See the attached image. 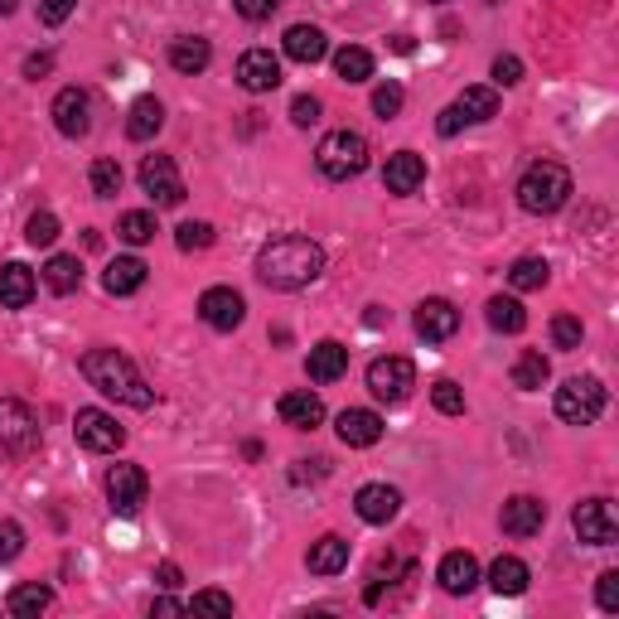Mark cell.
Wrapping results in <instances>:
<instances>
[{
	"label": "cell",
	"mask_w": 619,
	"mask_h": 619,
	"mask_svg": "<svg viewBox=\"0 0 619 619\" xmlns=\"http://www.w3.org/2000/svg\"><path fill=\"white\" fill-rule=\"evenodd\" d=\"M320 271H324V247L300 233L271 237L257 252V276L271 291H306V286L320 281Z\"/></svg>",
	"instance_id": "obj_1"
},
{
	"label": "cell",
	"mask_w": 619,
	"mask_h": 619,
	"mask_svg": "<svg viewBox=\"0 0 619 619\" xmlns=\"http://www.w3.org/2000/svg\"><path fill=\"white\" fill-rule=\"evenodd\" d=\"M78 368H83V378L102 392V398H112V402H122V406H136V412L155 406V388L141 378V368L131 363L126 353H116V349H87L83 359H78Z\"/></svg>",
	"instance_id": "obj_2"
},
{
	"label": "cell",
	"mask_w": 619,
	"mask_h": 619,
	"mask_svg": "<svg viewBox=\"0 0 619 619\" xmlns=\"http://www.w3.org/2000/svg\"><path fill=\"white\" fill-rule=\"evenodd\" d=\"M566 199H571V175H566V165L537 161V165L523 169V179H518V208L523 214H537V218L561 214Z\"/></svg>",
	"instance_id": "obj_3"
},
{
	"label": "cell",
	"mask_w": 619,
	"mask_h": 619,
	"mask_svg": "<svg viewBox=\"0 0 619 619\" xmlns=\"http://www.w3.org/2000/svg\"><path fill=\"white\" fill-rule=\"evenodd\" d=\"M314 169L334 184L359 179L368 169V141L359 136V131H329L320 146H314Z\"/></svg>",
	"instance_id": "obj_4"
},
{
	"label": "cell",
	"mask_w": 619,
	"mask_h": 619,
	"mask_svg": "<svg viewBox=\"0 0 619 619\" xmlns=\"http://www.w3.org/2000/svg\"><path fill=\"white\" fill-rule=\"evenodd\" d=\"M39 451V416L20 398H0V455L24 460Z\"/></svg>",
	"instance_id": "obj_5"
},
{
	"label": "cell",
	"mask_w": 619,
	"mask_h": 619,
	"mask_svg": "<svg viewBox=\"0 0 619 619\" xmlns=\"http://www.w3.org/2000/svg\"><path fill=\"white\" fill-rule=\"evenodd\" d=\"M600 412H605L600 378H566L557 388V416L566 426H590V421H600Z\"/></svg>",
	"instance_id": "obj_6"
},
{
	"label": "cell",
	"mask_w": 619,
	"mask_h": 619,
	"mask_svg": "<svg viewBox=\"0 0 619 619\" xmlns=\"http://www.w3.org/2000/svg\"><path fill=\"white\" fill-rule=\"evenodd\" d=\"M412 388H416V368H412V359H398V353H388V359H373V363H368V392H373L378 402L402 406L406 398H412Z\"/></svg>",
	"instance_id": "obj_7"
},
{
	"label": "cell",
	"mask_w": 619,
	"mask_h": 619,
	"mask_svg": "<svg viewBox=\"0 0 619 619\" xmlns=\"http://www.w3.org/2000/svg\"><path fill=\"white\" fill-rule=\"evenodd\" d=\"M494 116H498V92H494V87H465V92H460V97L451 102V107L441 112L436 131H441V136H455L460 126L494 122Z\"/></svg>",
	"instance_id": "obj_8"
},
{
	"label": "cell",
	"mask_w": 619,
	"mask_h": 619,
	"mask_svg": "<svg viewBox=\"0 0 619 619\" xmlns=\"http://www.w3.org/2000/svg\"><path fill=\"white\" fill-rule=\"evenodd\" d=\"M571 528H576V537H581V543H590V547H615V543H619V518H615V504H610V498H586V504H576Z\"/></svg>",
	"instance_id": "obj_9"
},
{
	"label": "cell",
	"mask_w": 619,
	"mask_h": 619,
	"mask_svg": "<svg viewBox=\"0 0 619 619\" xmlns=\"http://www.w3.org/2000/svg\"><path fill=\"white\" fill-rule=\"evenodd\" d=\"M73 436H78V445H83V451L107 455V451H116V445L126 441V431L116 426V416L97 412V406H83V412L73 416Z\"/></svg>",
	"instance_id": "obj_10"
},
{
	"label": "cell",
	"mask_w": 619,
	"mask_h": 619,
	"mask_svg": "<svg viewBox=\"0 0 619 619\" xmlns=\"http://www.w3.org/2000/svg\"><path fill=\"white\" fill-rule=\"evenodd\" d=\"M151 494V479L141 465H112L107 474V498H112V513H122V518H136L141 504H146Z\"/></svg>",
	"instance_id": "obj_11"
},
{
	"label": "cell",
	"mask_w": 619,
	"mask_h": 619,
	"mask_svg": "<svg viewBox=\"0 0 619 619\" xmlns=\"http://www.w3.org/2000/svg\"><path fill=\"white\" fill-rule=\"evenodd\" d=\"M141 189H146L161 208L184 204V179H179V169H175L169 155H146V161H141Z\"/></svg>",
	"instance_id": "obj_12"
},
{
	"label": "cell",
	"mask_w": 619,
	"mask_h": 619,
	"mask_svg": "<svg viewBox=\"0 0 619 619\" xmlns=\"http://www.w3.org/2000/svg\"><path fill=\"white\" fill-rule=\"evenodd\" d=\"M199 314L208 329H218V334H233L237 324L247 320V300L233 291V286H214V291L199 296Z\"/></svg>",
	"instance_id": "obj_13"
},
{
	"label": "cell",
	"mask_w": 619,
	"mask_h": 619,
	"mask_svg": "<svg viewBox=\"0 0 619 619\" xmlns=\"http://www.w3.org/2000/svg\"><path fill=\"white\" fill-rule=\"evenodd\" d=\"M416 334L426 339V344H445V339L460 329V310L451 306V300H441V296H431V300H421L416 306Z\"/></svg>",
	"instance_id": "obj_14"
},
{
	"label": "cell",
	"mask_w": 619,
	"mask_h": 619,
	"mask_svg": "<svg viewBox=\"0 0 619 619\" xmlns=\"http://www.w3.org/2000/svg\"><path fill=\"white\" fill-rule=\"evenodd\" d=\"M237 83L247 92H276L281 87V59H276L271 49H247V54L237 59Z\"/></svg>",
	"instance_id": "obj_15"
},
{
	"label": "cell",
	"mask_w": 619,
	"mask_h": 619,
	"mask_svg": "<svg viewBox=\"0 0 619 619\" xmlns=\"http://www.w3.org/2000/svg\"><path fill=\"white\" fill-rule=\"evenodd\" d=\"M353 513H359L363 523H373V528H383L402 513V494L392 489V484H363L359 494H353Z\"/></svg>",
	"instance_id": "obj_16"
},
{
	"label": "cell",
	"mask_w": 619,
	"mask_h": 619,
	"mask_svg": "<svg viewBox=\"0 0 619 619\" xmlns=\"http://www.w3.org/2000/svg\"><path fill=\"white\" fill-rule=\"evenodd\" d=\"M54 126L69 141L87 136V126H92V97H87L83 87H63L59 97H54Z\"/></svg>",
	"instance_id": "obj_17"
},
{
	"label": "cell",
	"mask_w": 619,
	"mask_h": 619,
	"mask_svg": "<svg viewBox=\"0 0 619 619\" xmlns=\"http://www.w3.org/2000/svg\"><path fill=\"white\" fill-rule=\"evenodd\" d=\"M504 533L508 537H537L543 533V523H547V504L543 498H533V494H518V498H508L504 504Z\"/></svg>",
	"instance_id": "obj_18"
},
{
	"label": "cell",
	"mask_w": 619,
	"mask_h": 619,
	"mask_svg": "<svg viewBox=\"0 0 619 619\" xmlns=\"http://www.w3.org/2000/svg\"><path fill=\"white\" fill-rule=\"evenodd\" d=\"M339 441L353 445V451H368V445L383 441V416L368 412V406H349V412H339Z\"/></svg>",
	"instance_id": "obj_19"
},
{
	"label": "cell",
	"mask_w": 619,
	"mask_h": 619,
	"mask_svg": "<svg viewBox=\"0 0 619 619\" xmlns=\"http://www.w3.org/2000/svg\"><path fill=\"white\" fill-rule=\"evenodd\" d=\"M383 184H388V194H416L421 184H426V161H421L416 151H398V155H388V169H383Z\"/></svg>",
	"instance_id": "obj_20"
},
{
	"label": "cell",
	"mask_w": 619,
	"mask_h": 619,
	"mask_svg": "<svg viewBox=\"0 0 619 619\" xmlns=\"http://www.w3.org/2000/svg\"><path fill=\"white\" fill-rule=\"evenodd\" d=\"M436 581H441L445 596H470V590L479 586V561H474L470 551H445Z\"/></svg>",
	"instance_id": "obj_21"
},
{
	"label": "cell",
	"mask_w": 619,
	"mask_h": 619,
	"mask_svg": "<svg viewBox=\"0 0 619 619\" xmlns=\"http://www.w3.org/2000/svg\"><path fill=\"white\" fill-rule=\"evenodd\" d=\"M306 373L314 378V383H339V378L349 373V349L339 344V339H320L306 359Z\"/></svg>",
	"instance_id": "obj_22"
},
{
	"label": "cell",
	"mask_w": 619,
	"mask_h": 619,
	"mask_svg": "<svg viewBox=\"0 0 619 619\" xmlns=\"http://www.w3.org/2000/svg\"><path fill=\"white\" fill-rule=\"evenodd\" d=\"M281 49H286V59H296V63H320L329 54V39L320 24H291L281 39Z\"/></svg>",
	"instance_id": "obj_23"
},
{
	"label": "cell",
	"mask_w": 619,
	"mask_h": 619,
	"mask_svg": "<svg viewBox=\"0 0 619 619\" xmlns=\"http://www.w3.org/2000/svg\"><path fill=\"white\" fill-rule=\"evenodd\" d=\"M34 300V271L24 261H6L0 267V306L6 310H24Z\"/></svg>",
	"instance_id": "obj_24"
},
{
	"label": "cell",
	"mask_w": 619,
	"mask_h": 619,
	"mask_svg": "<svg viewBox=\"0 0 619 619\" xmlns=\"http://www.w3.org/2000/svg\"><path fill=\"white\" fill-rule=\"evenodd\" d=\"M276 412H281V421H286L291 431H314V426L324 421V402L314 398V392H286Z\"/></svg>",
	"instance_id": "obj_25"
},
{
	"label": "cell",
	"mask_w": 619,
	"mask_h": 619,
	"mask_svg": "<svg viewBox=\"0 0 619 619\" xmlns=\"http://www.w3.org/2000/svg\"><path fill=\"white\" fill-rule=\"evenodd\" d=\"M306 566L314 576H339L349 566V543L339 533H324L320 543H310V551H306Z\"/></svg>",
	"instance_id": "obj_26"
},
{
	"label": "cell",
	"mask_w": 619,
	"mask_h": 619,
	"mask_svg": "<svg viewBox=\"0 0 619 619\" xmlns=\"http://www.w3.org/2000/svg\"><path fill=\"white\" fill-rule=\"evenodd\" d=\"M146 276H151V267L141 257H116L107 271H102V286H107L112 296H136L141 286H146Z\"/></svg>",
	"instance_id": "obj_27"
},
{
	"label": "cell",
	"mask_w": 619,
	"mask_h": 619,
	"mask_svg": "<svg viewBox=\"0 0 619 619\" xmlns=\"http://www.w3.org/2000/svg\"><path fill=\"white\" fill-rule=\"evenodd\" d=\"M161 126H165L161 97H136V102H131V112H126V136L131 141H151Z\"/></svg>",
	"instance_id": "obj_28"
},
{
	"label": "cell",
	"mask_w": 619,
	"mask_h": 619,
	"mask_svg": "<svg viewBox=\"0 0 619 619\" xmlns=\"http://www.w3.org/2000/svg\"><path fill=\"white\" fill-rule=\"evenodd\" d=\"M54 605V590L49 586H39V581H24V586H16L10 590V600H6V610L16 615V619H39Z\"/></svg>",
	"instance_id": "obj_29"
},
{
	"label": "cell",
	"mask_w": 619,
	"mask_h": 619,
	"mask_svg": "<svg viewBox=\"0 0 619 619\" xmlns=\"http://www.w3.org/2000/svg\"><path fill=\"white\" fill-rule=\"evenodd\" d=\"M169 63H175V73H204L208 63H214V49H208V39H199V34L175 39V44H169Z\"/></svg>",
	"instance_id": "obj_30"
},
{
	"label": "cell",
	"mask_w": 619,
	"mask_h": 619,
	"mask_svg": "<svg viewBox=\"0 0 619 619\" xmlns=\"http://www.w3.org/2000/svg\"><path fill=\"white\" fill-rule=\"evenodd\" d=\"M533 581V571H528V561H518V557H498L489 566V586L498 590V596H523Z\"/></svg>",
	"instance_id": "obj_31"
},
{
	"label": "cell",
	"mask_w": 619,
	"mask_h": 619,
	"mask_svg": "<svg viewBox=\"0 0 619 619\" xmlns=\"http://www.w3.org/2000/svg\"><path fill=\"white\" fill-rule=\"evenodd\" d=\"M44 286H49V291H54V296H73L78 291V286H83V261H78V257H49L44 261Z\"/></svg>",
	"instance_id": "obj_32"
},
{
	"label": "cell",
	"mask_w": 619,
	"mask_h": 619,
	"mask_svg": "<svg viewBox=\"0 0 619 619\" xmlns=\"http://www.w3.org/2000/svg\"><path fill=\"white\" fill-rule=\"evenodd\" d=\"M484 314H489V329H498V334H523V329H528V310L513 296H494L489 306H484Z\"/></svg>",
	"instance_id": "obj_33"
},
{
	"label": "cell",
	"mask_w": 619,
	"mask_h": 619,
	"mask_svg": "<svg viewBox=\"0 0 619 619\" xmlns=\"http://www.w3.org/2000/svg\"><path fill=\"white\" fill-rule=\"evenodd\" d=\"M551 378V363H547V353L543 349H528V353H518V363H513V388H523V392H537Z\"/></svg>",
	"instance_id": "obj_34"
},
{
	"label": "cell",
	"mask_w": 619,
	"mask_h": 619,
	"mask_svg": "<svg viewBox=\"0 0 619 619\" xmlns=\"http://www.w3.org/2000/svg\"><path fill=\"white\" fill-rule=\"evenodd\" d=\"M547 281H551V267L543 257H518L508 267V286H513V291H543Z\"/></svg>",
	"instance_id": "obj_35"
},
{
	"label": "cell",
	"mask_w": 619,
	"mask_h": 619,
	"mask_svg": "<svg viewBox=\"0 0 619 619\" xmlns=\"http://www.w3.org/2000/svg\"><path fill=\"white\" fill-rule=\"evenodd\" d=\"M334 73L344 78V83H368V78H373V54L359 49V44L339 49V54H334Z\"/></svg>",
	"instance_id": "obj_36"
},
{
	"label": "cell",
	"mask_w": 619,
	"mask_h": 619,
	"mask_svg": "<svg viewBox=\"0 0 619 619\" xmlns=\"http://www.w3.org/2000/svg\"><path fill=\"white\" fill-rule=\"evenodd\" d=\"M155 233L161 228H155V214H146V208H131V214H122V223H116V237L131 247H146Z\"/></svg>",
	"instance_id": "obj_37"
},
{
	"label": "cell",
	"mask_w": 619,
	"mask_h": 619,
	"mask_svg": "<svg viewBox=\"0 0 619 619\" xmlns=\"http://www.w3.org/2000/svg\"><path fill=\"white\" fill-rule=\"evenodd\" d=\"M87 179H92V194H97V199H116V194H122V165L116 161H92Z\"/></svg>",
	"instance_id": "obj_38"
},
{
	"label": "cell",
	"mask_w": 619,
	"mask_h": 619,
	"mask_svg": "<svg viewBox=\"0 0 619 619\" xmlns=\"http://www.w3.org/2000/svg\"><path fill=\"white\" fill-rule=\"evenodd\" d=\"M24 243L30 247H54L59 243V218L49 214V208H39V214L24 223Z\"/></svg>",
	"instance_id": "obj_39"
},
{
	"label": "cell",
	"mask_w": 619,
	"mask_h": 619,
	"mask_svg": "<svg viewBox=\"0 0 619 619\" xmlns=\"http://www.w3.org/2000/svg\"><path fill=\"white\" fill-rule=\"evenodd\" d=\"M175 243L179 252H204V247H214V223H179Z\"/></svg>",
	"instance_id": "obj_40"
},
{
	"label": "cell",
	"mask_w": 619,
	"mask_h": 619,
	"mask_svg": "<svg viewBox=\"0 0 619 619\" xmlns=\"http://www.w3.org/2000/svg\"><path fill=\"white\" fill-rule=\"evenodd\" d=\"M581 339H586V324L576 314H557L551 320V344L557 349H581Z\"/></svg>",
	"instance_id": "obj_41"
},
{
	"label": "cell",
	"mask_w": 619,
	"mask_h": 619,
	"mask_svg": "<svg viewBox=\"0 0 619 619\" xmlns=\"http://www.w3.org/2000/svg\"><path fill=\"white\" fill-rule=\"evenodd\" d=\"M402 102H406V92H402V83H392V78H388V83H378V87H373V112L383 116V122H388V116H398V112H402Z\"/></svg>",
	"instance_id": "obj_42"
},
{
	"label": "cell",
	"mask_w": 619,
	"mask_h": 619,
	"mask_svg": "<svg viewBox=\"0 0 619 619\" xmlns=\"http://www.w3.org/2000/svg\"><path fill=\"white\" fill-rule=\"evenodd\" d=\"M431 402H436V412H445V416H460V412H465V392H460L451 378H441V383L431 388Z\"/></svg>",
	"instance_id": "obj_43"
},
{
	"label": "cell",
	"mask_w": 619,
	"mask_h": 619,
	"mask_svg": "<svg viewBox=\"0 0 619 619\" xmlns=\"http://www.w3.org/2000/svg\"><path fill=\"white\" fill-rule=\"evenodd\" d=\"M20 551H24V528L16 518H0V566L16 561Z\"/></svg>",
	"instance_id": "obj_44"
},
{
	"label": "cell",
	"mask_w": 619,
	"mask_h": 619,
	"mask_svg": "<svg viewBox=\"0 0 619 619\" xmlns=\"http://www.w3.org/2000/svg\"><path fill=\"white\" fill-rule=\"evenodd\" d=\"M189 610H208V615H233V596H223V590H199V596L189 600Z\"/></svg>",
	"instance_id": "obj_45"
},
{
	"label": "cell",
	"mask_w": 619,
	"mask_h": 619,
	"mask_svg": "<svg viewBox=\"0 0 619 619\" xmlns=\"http://www.w3.org/2000/svg\"><path fill=\"white\" fill-rule=\"evenodd\" d=\"M291 122H296V126H314V122H320V97L300 92V97L291 102Z\"/></svg>",
	"instance_id": "obj_46"
},
{
	"label": "cell",
	"mask_w": 619,
	"mask_h": 619,
	"mask_svg": "<svg viewBox=\"0 0 619 619\" xmlns=\"http://www.w3.org/2000/svg\"><path fill=\"white\" fill-rule=\"evenodd\" d=\"M596 600H600V610H605V615H615V610H619V571H605V576H600Z\"/></svg>",
	"instance_id": "obj_47"
},
{
	"label": "cell",
	"mask_w": 619,
	"mask_h": 619,
	"mask_svg": "<svg viewBox=\"0 0 619 619\" xmlns=\"http://www.w3.org/2000/svg\"><path fill=\"white\" fill-rule=\"evenodd\" d=\"M233 6L243 20H271L276 10H281V0H233Z\"/></svg>",
	"instance_id": "obj_48"
},
{
	"label": "cell",
	"mask_w": 619,
	"mask_h": 619,
	"mask_svg": "<svg viewBox=\"0 0 619 619\" xmlns=\"http://www.w3.org/2000/svg\"><path fill=\"white\" fill-rule=\"evenodd\" d=\"M494 83H504V87L523 83V63L513 59V54H498V59H494Z\"/></svg>",
	"instance_id": "obj_49"
},
{
	"label": "cell",
	"mask_w": 619,
	"mask_h": 619,
	"mask_svg": "<svg viewBox=\"0 0 619 619\" xmlns=\"http://www.w3.org/2000/svg\"><path fill=\"white\" fill-rule=\"evenodd\" d=\"M73 6H78V0H39V20H44V24H63L73 16Z\"/></svg>",
	"instance_id": "obj_50"
},
{
	"label": "cell",
	"mask_w": 619,
	"mask_h": 619,
	"mask_svg": "<svg viewBox=\"0 0 619 619\" xmlns=\"http://www.w3.org/2000/svg\"><path fill=\"white\" fill-rule=\"evenodd\" d=\"M49 69H54V59H49V54H34L30 63H24V78H39V73H49Z\"/></svg>",
	"instance_id": "obj_51"
},
{
	"label": "cell",
	"mask_w": 619,
	"mask_h": 619,
	"mask_svg": "<svg viewBox=\"0 0 619 619\" xmlns=\"http://www.w3.org/2000/svg\"><path fill=\"white\" fill-rule=\"evenodd\" d=\"M155 576H161V586H179V566H175V561H165Z\"/></svg>",
	"instance_id": "obj_52"
},
{
	"label": "cell",
	"mask_w": 619,
	"mask_h": 619,
	"mask_svg": "<svg viewBox=\"0 0 619 619\" xmlns=\"http://www.w3.org/2000/svg\"><path fill=\"white\" fill-rule=\"evenodd\" d=\"M151 610H155V615H179V610H184V605H179V600H169V596H161V600H155V605H151Z\"/></svg>",
	"instance_id": "obj_53"
},
{
	"label": "cell",
	"mask_w": 619,
	"mask_h": 619,
	"mask_svg": "<svg viewBox=\"0 0 619 619\" xmlns=\"http://www.w3.org/2000/svg\"><path fill=\"white\" fill-rule=\"evenodd\" d=\"M10 10H16V0H0V16H10Z\"/></svg>",
	"instance_id": "obj_54"
},
{
	"label": "cell",
	"mask_w": 619,
	"mask_h": 619,
	"mask_svg": "<svg viewBox=\"0 0 619 619\" xmlns=\"http://www.w3.org/2000/svg\"><path fill=\"white\" fill-rule=\"evenodd\" d=\"M436 6H445V0H436Z\"/></svg>",
	"instance_id": "obj_55"
}]
</instances>
